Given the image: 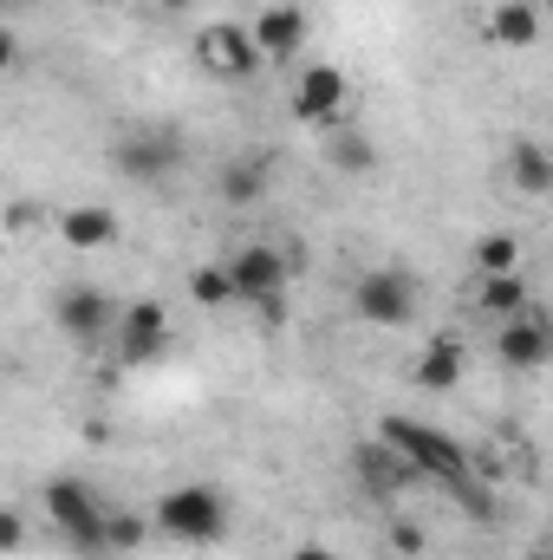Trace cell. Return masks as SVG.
Listing matches in <instances>:
<instances>
[{"instance_id":"6da1fadb","label":"cell","mask_w":553,"mask_h":560,"mask_svg":"<svg viewBox=\"0 0 553 560\" xmlns=\"http://www.w3.org/2000/svg\"><path fill=\"white\" fill-rule=\"evenodd\" d=\"M378 436L411 463L416 476H430V482H443L449 495H462L469 515H495V502L482 495V476H475L469 450H462L449 430H436V423H423V418H385L378 423Z\"/></svg>"},{"instance_id":"7a4b0ae2","label":"cell","mask_w":553,"mask_h":560,"mask_svg":"<svg viewBox=\"0 0 553 560\" xmlns=\"http://www.w3.org/2000/svg\"><path fill=\"white\" fill-rule=\"evenodd\" d=\"M150 528H163V535L183 541V548H215V541L228 535V495H222L215 482H176V489L156 495Z\"/></svg>"},{"instance_id":"3957f363","label":"cell","mask_w":553,"mask_h":560,"mask_svg":"<svg viewBox=\"0 0 553 560\" xmlns=\"http://www.w3.org/2000/svg\"><path fill=\"white\" fill-rule=\"evenodd\" d=\"M111 163L131 176V183H169L183 163H189V143L183 131H169V125H138V131H125V138L111 143Z\"/></svg>"},{"instance_id":"277c9868","label":"cell","mask_w":553,"mask_h":560,"mask_svg":"<svg viewBox=\"0 0 553 560\" xmlns=\"http://www.w3.org/2000/svg\"><path fill=\"white\" fill-rule=\"evenodd\" d=\"M39 502H46V522H52L72 548L105 555V509H98V495H92L79 476H52V482L39 489Z\"/></svg>"},{"instance_id":"5b68a950","label":"cell","mask_w":553,"mask_h":560,"mask_svg":"<svg viewBox=\"0 0 553 560\" xmlns=\"http://www.w3.org/2000/svg\"><path fill=\"white\" fill-rule=\"evenodd\" d=\"M196 66H202L209 79L235 85V79H255V72L268 66V59H261L255 33H248L242 20H209V26L196 33Z\"/></svg>"},{"instance_id":"8992f818","label":"cell","mask_w":553,"mask_h":560,"mask_svg":"<svg viewBox=\"0 0 553 560\" xmlns=\"http://www.w3.org/2000/svg\"><path fill=\"white\" fill-rule=\"evenodd\" d=\"M352 313L365 319V326H385V332H398V326H411L416 319V280L404 268H372V275L352 280Z\"/></svg>"},{"instance_id":"52a82bcc","label":"cell","mask_w":553,"mask_h":560,"mask_svg":"<svg viewBox=\"0 0 553 560\" xmlns=\"http://www.w3.org/2000/svg\"><path fill=\"white\" fill-rule=\"evenodd\" d=\"M228 287H235V300H280L286 293V280H293V268H299V248L286 255V248H268V242H248V248H235L228 261Z\"/></svg>"},{"instance_id":"ba28073f","label":"cell","mask_w":553,"mask_h":560,"mask_svg":"<svg viewBox=\"0 0 553 560\" xmlns=\"http://www.w3.org/2000/svg\"><path fill=\"white\" fill-rule=\"evenodd\" d=\"M52 326H59L72 346H98V339H111V326H118V306H111L98 287L72 280V287H59V293H52Z\"/></svg>"},{"instance_id":"9c48e42d","label":"cell","mask_w":553,"mask_h":560,"mask_svg":"<svg viewBox=\"0 0 553 560\" xmlns=\"http://www.w3.org/2000/svg\"><path fill=\"white\" fill-rule=\"evenodd\" d=\"M293 118L299 125H313V131H332L339 118H345V105H352V85H345V72L339 66H306L299 79H293Z\"/></svg>"},{"instance_id":"30bf717a","label":"cell","mask_w":553,"mask_h":560,"mask_svg":"<svg viewBox=\"0 0 553 560\" xmlns=\"http://www.w3.org/2000/svg\"><path fill=\"white\" fill-rule=\"evenodd\" d=\"M495 346H502V365H508V372H541V365L553 359L548 313L528 300L521 313H508V319H502V339H495Z\"/></svg>"},{"instance_id":"8fae6325","label":"cell","mask_w":553,"mask_h":560,"mask_svg":"<svg viewBox=\"0 0 553 560\" xmlns=\"http://www.w3.org/2000/svg\"><path fill=\"white\" fill-rule=\"evenodd\" d=\"M111 339H118V359H125V365H150V359L169 346V313H163V300H131V306L118 313Z\"/></svg>"},{"instance_id":"7c38bea8","label":"cell","mask_w":553,"mask_h":560,"mask_svg":"<svg viewBox=\"0 0 553 560\" xmlns=\"http://www.w3.org/2000/svg\"><path fill=\"white\" fill-rule=\"evenodd\" d=\"M352 476H358V489L365 495H378V502H391L398 489H411L416 469L385 443V436H365V443H352Z\"/></svg>"},{"instance_id":"4fadbf2b","label":"cell","mask_w":553,"mask_h":560,"mask_svg":"<svg viewBox=\"0 0 553 560\" xmlns=\"http://www.w3.org/2000/svg\"><path fill=\"white\" fill-rule=\"evenodd\" d=\"M248 33H255L261 59H293V52L306 46V13H299V7H261V13L248 20Z\"/></svg>"},{"instance_id":"5bb4252c","label":"cell","mask_w":553,"mask_h":560,"mask_svg":"<svg viewBox=\"0 0 553 560\" xmlns=\"http://www.w3.org/2000/svg\"><path fill=\"white\" fill-rule=\"evenodd\" d=\"M52 229H59L66 248H111V242H118V215H111L105 202H79V209H66Z\"/></svg>"},{"instance_id":"9a60e30c","label":"cell","mask_w":553,"mask_h":560,"mask_svg":"<svg viewBox=\"0 0 553 560\" xmlns=\"http://www.w3.org/2000/svg\"><path fill=\"white\" fill-rule=\"evenodd\" d=\"M462 365H469V359H462V346H456V339H430V346H423V359H416V385L443 398V392H456V385H462Z\"/></svg>"},{"instance_id":"2e32d148","label":"cell","mask_w":553,"mask_h":560,"mask_svg":"<svg viewBox=\"0 0 553 560\" xmlns=\"http://www.w3.org/2000/svg\"><path fill=\"white\" fill-rule=\"evenodd\" d=\"M489 39L495 46H534L541 39V7L534 0H502L489 13Z\"/></svg>"},{"instance_id":"e0dca14e","label":"cell","mask_w":553,"mask_h":560,"mask_svg":"<svg viewBox=\"0 0 553 560\" xmlns=\"http://www.w3.org/2000/svg\"><path fill=\"white\" fill-rule=\"evenodd\" d=\"M508 176H515L521 196H548L553 189V156L541 143H515V150H508Z\"/></svg>"},{"instance_id":"ac0fdd59","label":"cell","mask_w":553,"mask_h":560,"mask_svg":"<svg viewBox=\"0 0 553 560\" xmlns=\"http://www.w3.org/2000/svg\"><path fill=\"white\" fill-rule=\"evenodd\" d=\"M475 300H482V313H495V319H508V313H521L528 306V280L521 275H475Z\"/></svg>"},{"instance_id":"d6986e66","label":"cell","mask_w":553,"mask_h":560,"mask_svg":"<svg viewBox=\"0 0 553 560\" xmlns=\"http://www.w3.org/2000/svg\"><path fill=\"white\" fill-rule=\"evenodd\" d=\"M475 275H521V242L515 235H482L475 242Z\"/></svg>"},{"instance_id":"ffe728a7","label":"cell","mask_w":553,"mask_h":560,"mask_svg":"<svg viewBox=\"0 0 553 560\" xmlns=\"http://www.w3.org/2000/svg\"><path fill=\"white\" fill-rule=\"evenodd\" d=\"M261 189H268V170L261 163H228L222 170V196L228 202H261Z\"/></svg>"},{"instance_id":"44dd1931","label":"cell","mask_w":553,"mask_h":560,"mask_svg":"<svg viewBox=\"0 0 553 560\" xmlns=\"http://www.w3.org/2000/svg\"><path fill=\"white\" fill-rule=\"evenodd\" d=\"M332 163H339L345 176H372V163H378V150H372V143L358 138V131H339V138H332Z\"/></svg>"},{"instance_id":"7402d4cb","label":"cell","mask_w":553,"mask_h":560,"mask_svg":"<svg viewBox=\"0 0 553 560\" xmlns=\"http://www.w3.org/2000/svg\"><path fill=\"white\" fill-rule=\"evenodd\" d=\"M150 541V522L143 515H105V555H131Z\"/></svg>"},{"instance_id":"603a6c76","label":"cell","mask_w":553,"mask_h":560,"mask_svg":"<svg viewBox=\"0 0 553 560\" xmlns=\"http://www.w3.org/2000/svg\"><path fill=\"white\" fill-rule=\"evenodd\" d=\"M189 300H196V306H228V300H235L228 268H196V275H189Z\"/></svg>"},{"instance_id":"cb8c5ba5","label":"cell","mask_w":553,"mask_h":560,"mask_svg":"<svg viewBox=\"0 0 553 560\" xmlns=\"http://www.w3.org/2000/svg\"><path fill=\"white\" fill-rule=\"evenodd\" d=\"M0 222H7V235H13V242H26V235H39V229H46V209H39V202H7V215H0Z\"/></svg>"},{"instance_id":"d4e9b609","label":"cell","mask_w":553,"mask_h":560,"mask_svg":"<svg viewBox=\"0 0 553 560\" xmlns=\"http://www.w3.org/2000/svg\"><path fill=\"white\" fill-rule=\"evenodd\" d=\"M20 548H26V515L0 509V555H20Z\"/></svg>"},{"instance_id":"484cf974","label":"cell","mask_w":553,"mask_h":560,"mask_svg":"<svg viewBox=\"0 0 553 560\" xmlns=\"http://www.w3.org/2000/svg\"><path fill=\"white\" fill-rule=\"evenodd\" d=\"M391 548H398V555H423L430 541H423V528H416V522H391Z\"/></svg>"},{"instance_id":"4316f807","label":"cell","mask_w":553,"mask_h":560,"mask_svg":"<svg viewBox=\"0 0 553 560\" xmlns=\"http://www.w3.org/2000/svg\"><path fill=\"white\" fill-rule=\"evenodd\" d=\"M13 66H20V39H13V33H7V26H0V79H7V72H13Z\"/></svg>"},{"instance_id":"83f0119b","label":"cell","mask_w":553,"mask_h":560,"mask_svg":"<svg viewBox=\"0 0 553 560\" xmlns=\"http://www.w3.org/2000/svg\"><path fill=\"white\" fill-rule=\"evenodd\" d=\"M286 560H339V555H332L326 541H306V548H293V555H286Z\"/></svg>"},{"instance_id":"f1b7e54d","label":"cell","mask_w":553,"mask_h":560,"mask_svg":"<svg viewBox=\"0 0 553 560\" xmlns=\"http://www.w3.org/2000/svg\"><path fill=\"white\" fill-rule=\"evenodd\" d=\"M156 7H163V13H189L196 0H156Z\"/></svg>"},{"instance_id":"f546056e","label":"cell","mask_w":553,"mask_h":560,"mask_svg":"<svg viewBox=\"0 0 553 560\" xmlns=\"http://www.w3.org/2000/svg\"><path fill=\"white\" fill-rule=\"evenodd\" d=\"M0 7H39V0H0Z\"/></svg>"},{"instance_id":"4dcf8cb0","label":"cell","mask_w":553,"mask_h":560,"mask_svg":"<svg viewBox=\"0 0 553 560\" xmlns=\"http://www.w3.org/2000/svg\"><path fill=\"white\" fill-rule=\"evenodd\" d=\"M528 560H553V555H528Z\"/></svg>"},{"instance_id":"1f68e13d","label":"cell","mask_w":553,"mask_h":560,"mask_svg":"<svg viewBox=\"0 0 553 560\" xmlns=\"http://www.w3.org/2000/svg\"><path fill=\"white\" fill-rule=\"evenodd\" d=\"M85 7H105V0H85Z\"/></svg>"}]
</instances>
